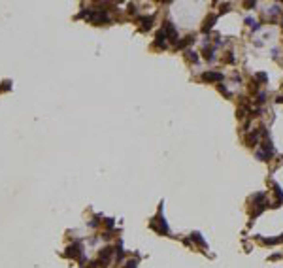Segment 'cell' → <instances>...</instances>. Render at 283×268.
<instances>
[{"label": "cell", "mask_w": 283, "mask_h": 268, "mask_svg": "<svg viewBox=\"0 0 283 268\" xmlns=\"http://www.w3.org/2000/svg\"><path fill=\"white\" fill-rule=\"evenodd\" d=\"M140 23H142V30H149V28H151V25H153V17H151V15H149V17H142Z\"/></svg>", "instance_id": "52a82bcc"}, {"label": "cell", "mask_w": 283, "mask_h": 268, "mask_svg": "<svg viewBox=\"0 0 283 268\" xmlns=\"http://www.w3.org/2000/svg\"><path fill=\"white\" fill-rule=\"evenodd\" d=\"M193 42H194V36H185L183 40H179V42H178L176 47H178V49H185L187 45H191Z\"/></svg>", "instance_id": "8992f818"}, {"label": "cell", "mask_w": 283, "mask_h": 268, "mask_svg": "<svg viewBox=\"0 0 283 268\" xmlns=\"http://www.w3.org/2000/svg\"><path fill=\"white\" fill-rule=\"evenodd\" d=\"M168 36L162 32V30H159V34H157V38H155V47H159V49H166L168 47Z\"/></svg>", "instance_id": "3957f363"}, {"label": "cell", "mask_w": 283, "mask_h": 268, "mask_svg": "<svg viewBox=\"0 0 283 268\" xmlns=\"http://www.w3.org/2000/svg\"><path fill=\"white\" fill-rule=\"evenodd\" d=\"M225 76L221 72H204L202 74V81H223Z\"/></svg>", "instance_id": "7a4b0ae2"}, {"label": "cell", "mask_w": 283, "mask_h": 268, "mask_svg": "<svg viewBox=\"0 0 283 268\" xmlns=\"http://www.w3.org/2000/svg\"><path fill=\"white\" fill-rule=\"evenodd\" d=\"M191 240H194L198 245H202V247H206V245H208V244L204 242V238H202V234H200V232H193V234H191Z\"/></svg>", "instance_id": "ba28073f"}, {"label": "cell", "mask_w": 283, "mask_h": 268, "mask_svg": "<svg viewBox=\"0 0 283 268\" xmlns=\"http://www.w3.org/2000/svg\"><path fill=\"white\" fill-rule=\"evenodd\" d=\"M259 138H260V130H253L247 134V138H245V143H247L249 147H255L257 143H259Z\"/></svg>", "instance_id": "277c9868"}, {"label": "cell", "mask_w": 283, "mask_h": 268, "mask_svg": "<svg viewBox=\"0 0 283 268\" xmlns=\"http://www.w3.org/2000/svg\"><path fill=\"white\" fill-rule=\"evenodd\" d=\"M127 268H136V261H128L127 262Z\"/></svg>", "instance_id": "ac0fdd59"}, {"label": "cell", "mask_w": 283, "mask_h": 268, "mask_svg": "<svg viewBox=\"0 0 283 268\" xmlns=\"http://www.w3.org/2000/svg\"><path fill=\"white\" fill-rule=\"evenodd\" d=\"M262 242H264L266 245H276V244H279V242H283V234L277 236V238H264Z\"/></svg>", "instance_id": "9c48e42d"}, {"label": "cell", "mask_w": 283, "mask_h": 268, "mask_svg": "<svg viewBox=\"0 0 283 268\" xmlns=\"http://www.w3.org/2000/svg\"><path fill=\"white\" fill-rule=\"evenodd\" d=\"M259 91V83L257 81H251V92H257Z\"/></svg>", "instance_id": "2e32d148"}, {"label": "cell", "mask_w": 283, "mask_h": 268, "mask_svg": "<svg viewBox=\"0 0 283 268\" xmlns=\"http://www.w3.org/2000/svg\"><path fill=\"white\" fill-rule=\"evenodd\" d=\"M187 59L193 60V63H196V60H198V53H196V51H187Z\"/></svg>", "instance_id": "8fae6325"}, {"label": "cell", "mask_w": 283, "mask_h": 268, "mask_svg": "<svg viewBox=\"0 0 283 268\" xmlns=\"http://www.w3.org/2000/svg\"><path fill=\"white\" fill-rule=\"evenodd\" d=\"M276 102H279V104H283V95H279V96H277V98H276Z\"/></svg>", "instance_id": "d6986e66"}, {"label": "cell", "mask_w": 283, "mask_h": 268, "mask_svg": "<svg viewBox=\"0 0 283 268\" xmlns=\"http://www.w3.org/2000/svg\"><path fill=\"white\" fill-rule=\"evenodd\" d=\"M162 32L168 36V40H170V44H174V45H178V30H176V27H174L170 21H166L162 25Z\"/></svg>", "instance_id": "6da1fadb"}, {"label": "cell", "mask_w": 283, "mask_h": 268, "mask_svg": "<svg viewBox=\"0 0 283 268\" xmlns=\"http://www.w3.org/2000/svg\"><path fill=\"white\" fill-rule=\"evenodd\" d=\"M225 60H226V63H228V64H232V63H234V53H228V55H226V59H225Z\"/></svg>", "instance_id": "9a60e30c"}, {"label": "cell", "mask_w": 283, "mask_h": 268, "mask_svg": "<svg viewBox=\"0 0 283 268\" xmlns=\"http://www.w3.org/2000/svg\"><path fill=\"white\" fill-rule=\"evenodd\" d=\"M277 13H279V8H277V6H274V8L270 9V15H272V17H276Z\"/></svg>", "instance_id": "e0dca14e"}, {"label": "cell", "mask_w": 283, "mask_h": 268, "mask_svg": "<svg viewBox=\"0 0 283 268\" xmlns=\"http://www.w3.org/2000/svg\"><path fill=\"white\" fill-rule=\"evenodd\" d=\"M255 79H257V81H262V83H264V81H268V76H266L264 72H259V74H255Z\"/></svg>", "instance_id": "7c38bea8"}, {"label": "cell", "mask_w": 283, "mask_h": 268, "mask_svg": "<svg viewBox=\"0 0 283 268\" xmlns=\"http://www.w3.org/2000/svg\"><path fill=\"white\" fill-rule=\"evenodd\" d=\"M219 91H221V92H223V95H225V96H230V91H228V89H226V87H225V85H219Z\"/></svg>", "instance_id": "5bb4252c"}, {"label": "cell", "mask_w": 283, "mask_h": 268, "mask_svg": "<svg viewBox=\"0 0 283 268\" xmlns=\"http://www.w3.org/2000/svg\"><path fill=\"white\" fill-rule=\"evenodd\" d=\"M245 23H247V25H249V27L253 28V30H259V28H260V25L257 23L255 19H251V17H245Z\"/></svg>", "instance_id": "30bf717a"}, {"label": "cell", "mask_w": 283, "mask_h": 268, "mask_svg": "<svg viewBox=\"0 0 283 268\" xmlns=\"http://www.w3.org/2000/svg\"><path fill=\"white\" fill-rule=\"evenodd\" d=\"M215 21H217V15H208L206 17V21H204V25H202V32H208V30H212V27L215 25Z\"/></svg>", "instance_id": "5b68a950"}, {"label": "cell", "mask_w": 283, "mask_h": 268, "mask_svg": "<svg viewBox=\"0 0 283 268\" xmlns=\"http://www.w3.org/2000/svg\"><path fill=\"white\" fill-rule=\"evenodd\" d=\"M257 104H264L266 102V92H259V96H257Z\"/></svg>", "instance_id": "4fadbf2b"}]
</instances>
